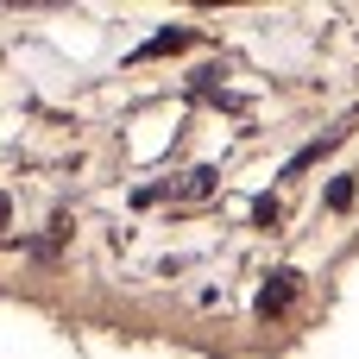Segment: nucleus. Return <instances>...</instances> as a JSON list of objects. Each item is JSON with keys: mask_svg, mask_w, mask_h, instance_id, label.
<instances>
[{"mask_svg": "<svg viewBox=\"0 0 359 359\" xmlns=\"http://www.w3.org/2000/svg\"><path fill=\"white\" fill-rule=\"evenodd\" d=\"M290 290H297V284H290V271H284V278H278V284L259 297V309H265V316H271V309H284V303H290Z\"/></svg>", "mask_w": 359, "mask_h": 359, "instance_id": "f257e3e1", "label": "nucleus"}]
</instances>
